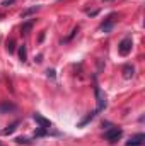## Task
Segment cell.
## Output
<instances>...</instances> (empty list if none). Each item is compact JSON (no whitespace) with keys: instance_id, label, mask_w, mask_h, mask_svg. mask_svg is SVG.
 Masks as SVG:
<instances>
[{"instance_id":"cell-1","label":"cell","mask_w":145,"mask_h":146,"mask_svg":"<svg viewBox=\"0 0 145 146\" xmlns=\"http://www.w3.org/2000/svg\"><path fill=\"white\" fill-rule=\"evenodd\" d=\"M123 136V131H121V127H109L108 131L104 133V139L108 141V143H116L119 138Z\"/></svg>"},{"instance_id":"cell-2","label":"cell","mask_w":145,"mask_h":146,"mask_svg":"<svg viewBox=\"0 0 145 146\" xmlns=\"http://www.w3.org/2000/svg\"><path fill=\"white\" fill-rule=\"evenodd\" d=\"M132 46H133L132 37H125V39H121V42L118 44V53H119L121 56H128V54L132 53Z\"/></svg>"},{"instance_id":"cell-3","label":"cell","mask_w":145,"mask_h":146,"mask_svg":"<svg viewBox=\"0 0 145 146\" xmlns=\"http://www.w3.org/2000/svg\"><path fill=\"white\" fill-rule=\"evenodd\" d=\"M94 92H96V99H97V109H96V112H101V110L106 107V97L103 95V92H101L99 87H96Z\"/></svg>"},{"instance_id":"cell-4","label":"cell","mask_w":145,"mask_h":146,"mask_svg":"<svg viewBox=\"0 0 145 146\" xmlns=\"http://www.w3.org/2000/svg\"><path fill=\"white\" fill-rule=\"evenodd\" d=\"M33 119L36 121L38 124H39V127H43V129H50V127H51V122H50L48 119H44V117H43L41 114H38V112L33 115Z\"/></svg>"},{"instance_id":"cell-5","label":"cell","mask_w":145,"mask_h":146,"mask_svg":"<svg viewBox=\"0 0 145 146\" xmlns=\"http://www.w3.org/2000/svg\"><path fill=\"white\" fill-rule=\"evenodd\" d=\"M144 141H145V134H135L126 143V146H144Z\"/></svg>"},{"instance_id":"cell-6","label":"cell","mask_w":145,"mask_h":146,"mask_svg":"<svg viewBox=\"0 0 145 146\" xmlns=\"http://www.w3.org/2000/svg\"><path fill=\"white\" fill-rule=\"evenodd\" d=\"M113 17H114V14H111L108 17V21L101 26V31H104V33H109L111 29H113Z\"/></svg>"},{"instance_id":"cell-7","label":"cell","mask_w":145,"mask_h":146,"mask_svg":"<svg viewBox=\"0 0 145 146\" xmlns=\"http://www.w3.org/2000/svg\"><path fill=\"white\" fill-rule=\"evenodd\" d=\"M17 126H19V121H15V122H12V124H10V126H9L7 129H3L2 133H3L5 136H7V134H12V133H14V131L17 129Z\"/></svg>"},{"instance_id":"cell-8","label":"cell","mask_w":145,"mask_h":146,"mask_svg":"<svg viewBox=\"0 0 145 146\" xmlns=\"http://www.w3.org/2000/svg\"><path fill=\"white\" fill-rule=\"evenodd\" d=\"M19 60H21L22 63H24V61L28 60V51H26V46H24V44H22V46L19 48Z\"/></svg>"},{"instance_id":"cell-9","label":"cell","mask_w":145,"mask_h":146,"mask_svg":"<svg viewBox=\"0 0 145 146\" xmlns=\"http://www.w3.org/2000/svg\"><path fill=\"white\" fill-rule=\"evenodd\" d=\"M123 73H125V78L133 76V66H125V68H123Z\"/></svg>"},{"instance_id":"cell-10","label":"cell","mask_w":145,"mask_h":146,"mask_svg":"<svg viewBox=\"0 0 145 146\" xmlns=\"http://www.w3.org/2000/svg\"><path fill=\"white\" fill-rule=\"evenodd\" d=\"M33 24H34V21H29V22H26V24H22V33L24 34H28V31L33 27Z\"/></svg>"},{"instance_id":"cell-11","label":"cell","mask_w":145,"mask_h":146,"mask_svg":"<svg viewBox=\"0 0 145 146\" xmlns=\"http://www.w3.org/2000/svg\"><path fill=\"white\" fill-rule=\"evenodd\" d=\"M33 12H36V7H33V9H28V10H24L22 14H21V17H28L29 14H33Z\"/></svg>"},{"instance_id":"cell-12","label":"cell","mask_w":145,"mask_h":146,"mask_svg":"<svg viewBox=\"0 0 145 146\" xmlns=\"http://www.w3.org/2000/svg\"><path fill=\"white\" fill-rule=\"evenodd\" d=\"M7 49H9V53H14V39L7 41Z\"/></svg>"},{"instance_id":"cell-13","label":"cell","mask_w":145,"mask_h":146,"mask_svg":"<svg viewBox=\"0 0 145 146\" xmlns=\"http://www.w3.org/2000/svg\"><path fill=\"white\" fill-rule=\"evenodd\" d=\"M15 141H17V143H24V145H28V143H29V141H28V138H17Z\"/></svg>"}]
</instances>
